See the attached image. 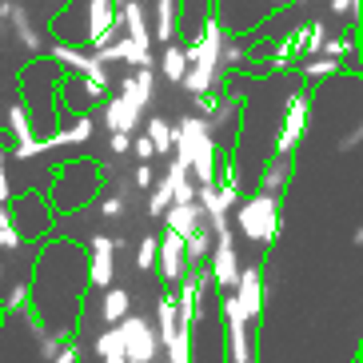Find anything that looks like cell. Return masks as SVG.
Listing matches in <instances>:
<instances>
[{"mask_svg": "<svg viewBox=\"0 0 363 363\" xmlns=\"http://www.w3.org/2000/svg\"><path fill=\"white\" fill-rule=\"evenodd\" d=\"M0 21H12V33H16V40L28 48V52H44V36L33 28V21H28V12L21 9V4H12V0H0Z\"/></svg>", "mask_w": 363, "mask_h": 363, "instance_id": "cell-11", "label": "cell"}, {"mask_svg": "<svg viewBox=\"0 0 363 363\" xmlns=\"http://www.w3.org/2000/svg\"><path fill=\"white\" fill-rule=\"evenodd\" d=\"M108 152H112V156H128L132 136H124V132H108Z\"/></svg>", "mask_w": 363, "mask_h": 363, "instance_id": "cell-35", "label": "cell"}, {"mask_svg": "<svg viewBox=\"0 0 363 363\" xmlns=\"http://www.w3.org/2000/svg\"><path fill=\"white\" fill-rule=\"evenodd\" d=\"M132 152L140 156V164H152V156H156L152 144H148V136H132Z\"/></svg>", "mask_w": 363, "mask_h": 363, "instance_id": "cell-39", "label": "cell"}, {"mask_svg": "<svg viewBox=\"0 0 363 363\" xmlns=\"http://www.w3.org/2000/svg\"><path fill=\"white\" fill-rule=\"evenodd\" d=\"M144 116H148V112L136 108L128 96H120V92L104 100V128L108 132H124V136H132V132L144 124Z\"/></svg>", "mask_w": 363, "mask_h": 363, "instance_id": "cell-9", "label": "cell"}, {"mask_svg": "<svg viewBox=\"0 0 363 363\" xmlns=\"http://www.w3.org/2000/svg\"><path fill=\"white\" fill-rule=\"evenodd\" d=\"M132 184H136L140 192H148L152 184H156V176H152V164H140V168L132 172Z\"/></svg>", "mask_w": 363, "mask_h": 363, "instance_id": "cell-38", "label": "cell"}, {"mask_svg": "<svg viewBox=\"0 0 363 363\" xmlns=\"http://www.w3.org/2000/svg\"><path fill=\"white\" fill-rule=\"evenodd\" d=\"M100 212L108 216V220H120V216L128 212V196H108V200H100Z\"/></svg>", "mask_w": 363, "mask_h": 363, "instance_id": "cell-34", "label": "cell"}, {"mask_svg": "<svg viewBox=\"0 0 363 363\" xmlns=\"http://www.w3.org/2000/svg\"><path fill=\"white\" fill-rule=\"evenodd\" d=\"M224 328H228V343H232V363H252V328L256 323L244 315V308L235 303L232 291H224Z\"/></svg>", "mask_w": 363, "mask_h": 363, "instance_id": "cell-5", "label": "cell"}, {"mask_svg": "<svg viewBox=\"0 0 363 363\" xmlns=\"http://www.w3.org/2000/svg\"><path fill=\"white\" fill-rule=\"evenodd\" d=\"M320 52L331 56V60H343V56H352V52H355V40H352V36H328Z\"/></svg>", "mask_w": 363, "mask_h": 363, "instance_id": "cell-31", "label": "cell"}, {"mask_svg": "<svg viewBox=\"0 0 363 363\" xmlns=\"http://www.w3.org/2000/svg\"><path fill=\"white\" fill-rule=\"evenodd\" d=\"M208 256H212V228L200 224L196 232L184 235V264H188V267H203V264H208Z\"/></svg>", "mask_w": 363, "mask_h": 363, "instance_id": "cell-17", "label": "cell"}, {"mask_svg": "<svg viewBox=\"0 0 363 363\" xmlns=\"http://www.w3.org/2000/svg\"><path fill=\"white\" fill-rule=\"evenodd\" d=\"M48 363H80V352H76V343L72 340H65L60 347H56V355Z\"/></svg>", "mask_w": 363, "mask_h": 363, "instance_id": "cell-37", "label": "cell"}, {"mask_svg": "<svg viewBox=\"0 0 363 363\" xmlns=\"http://www.w3.org/2000/svg\"><path fill=\"white\" fill-rule=\"evenodd\" d=\"M96 355H100V359H108V355H124V352H120V335H116V328L100 331V340H96Z\"/></svg>", "mask_w": 363, "mask_h": 363, "instance_id": "cell-32", "label": "cell"}, {"mask_svg": "<svg viewBox=\"0 0 363 363\" xmlns=\"http://www.w3.org/2000/svg\"><path fill=\"white\" fill-rule=\"evenodd\" d=\"M120 96H128L136 108L152 112V104H156V72L152 68H136L132 76H124L120 80Z\"/></svg>", "mask_w": 363, "mask_h": 363, "instance_id": "cell-12", "label": "cell"}, {"mask_svg": "<svg viewBox=\"0 0 363 363\" xmlns=\"http://www.w3.org/2000/svg\"><path fill=\"white\" fill-rule=\"evenodd\" d=\"M347 148H359V132H352V136L340 140V152H347Z\"/></svg>", "mask_w": 363, "mask_h": 363, "instance_id": "cell-40", "label": "cell"}, {"mask_svg": "<svg viewBox=\"0 0 363 363\" xmlns=\"http://www.w3.org/2000/svg\"><path fill=\"white\" fill-rule=\"evenodd\" d=\"M44 152H48V144H44V140H24V144H16V148H12V156H16V160H36V156H44Z\"/></svg>", "mask_w": 363, "mask_h": 363, "instance_id": "cell-33", "label": "cell"}, {"mask_svg": "<svg viewBox=\"0 0 363 363\" xmlns=\"http://www.w3.org/2000/svg\"><path fill=\"white\" fill-rule=\"evenodd\" d=\"M291 172H296V160H291V156H276V152H272V160L264 164V172H259V192L276 196V200H279V196L288 192Z\"/></svg>", "mask_w": 363, "mask_h": 363, "instance_id": "cell-13", "label": "cell"}, {"mask_svg": "<svg viewBox=\"0 0 363 363\" xmlns=\"http://www.w3.org/2000/svg\"><path fill=\"white\" fill-rule=\"evenodd\" d=\"M176 128V140H172V160L180 164L188 176H192L196 188H208L216 184V140L208 136V124L200 116H184Z\"/></svg>", "mask_w": 363, "mask_h": 363, "instance_id": "cell-1", "label": "cell"}, {"mask_svg": "<svg viewBox=\"0 0 363 363\" xmlns=\"http://www.w3.org/2000/svg\"><path fill=\"white\" fill-rule=\"evenodd\" d=\"M116 335H120V352L128 363H148L160 355V340H156V328H152L144 315H124L116 323Z\"/></svg>", "mask_w": 363, "mask_h": 363, "instance_id": "cell-3", "label": "cell"}, {"mask_svg": "<svg viewBox=\"0 0 363 363\" xmlns=\"http://www.w3.org/2000/svg\"><path fill=\"white\" fill-rule=\"evenodd\" d=\"M156 247H160L156 235H144V240H140V247H136V267L140 272H152V267H156Z\"/></svg>", "mask_w": 363, "mask_h": 363, "instance_id": "cell-30", "label": "cell"}, {"mask_svg": "<svg viewBox=\"0 0 363 363\" xmlns=\"http://www.w3.org/2000/svg\"><path fill=\"white\" fill-rule=\"evenodd\" d=\"M84 140H92V112H80L68 128H56L52 136H44V144L56 148V144H84Z\"/></svg>", "mask_w": 363, "mask_h": 363, "instance_id": "cell-19", "label": "cell"}, {"mask_svg": "<svg viewBox=\"0 0 363 363\" xmlns=\"http://www.w3.org/2000/svg\"><path fill=\"white\" fill-rule=\"evenodd\" d=\"M156 264H160V276L168 279V284H180L184 272H188V264H184V240H180V235H172V232L160 235Z\"/></svg>", "mask_w": 363, "mask_h": 363, "instance_id": "cell-10", "label": "cell"}, {"mask_svg": "<svg viewBox=\"0 0 363 363\" xmlns=\"http://www.w3.org/2000/svg\"><path fill=\"white\" fill-rule=\"evenodd\" d=\"M120 33L128 36V40L144 44V48H152L148 9H144V4H140V0H124V9H120Z\"/></svg>", "mask_w": 363, "mask_h": 363, "instance_id": "cell-14", "label": "cell"}, {"mask_svg": "<svg viewBox=\"0 0 363 363\" xmlns=\"http://www.w3.org/2000/svg\"><path fill=\"white\" fill-rule=\"evenodd\" d=\"M308 120H311V96L299 88V92H291L288 108H284V120H279L276 156H296V148L303 144V132H308Z\"/></svg>", "mask_w": 363, "mask_h": 363, "instance_id": "cell-4", "label": "cell"}, {"mask_svg": "<svg viewBox=\"0 0 363 363\" xmlns=\"http://www.w3.org/2000/svg\"><path fill=\"white\" fill-rule=\"evenodd\" d=\"M168 363H192V328H176L168 343L160 347Z\"/></svg>", "mask_w": 363, "mask_h": 363, "instance_id": "cell-24", "label": "cell"}, {"mask_svg": "<svg viewBox=\"0 0 363 363\" xmlns=\"http://www.w3.org/2000/svg\"><path fill=\"white\" fill-rule=\"evenodd\" d=\"M104 363H128V359H124V355H108Z\"/></svg>", "mask_w": 363, "mask_h": 363, "instance_id": "cell-41", "label": "cell"}, {"mask_svg": "<svg viewBox=\"0 0 363 363\" xmlns=\"http://www.w3.org/2000/svg\"><path fill=\"white\" fill-rule=\"evenodd\" d=\"M323 40H328V24L323 21H315V24H303L296 33V52L299 56H320V48H323Z\"/></svg>", "mask_w": 363, "mask_h": 363, "instance_id": "cell-22", "label": "cell"}, {"mask_svg": "<svg viewBox=\"0 0 363 363\" xmlns=\"http://www.w3.org/2000/svg\"><path fill=\"white\" fill-rule=\"evenodd\" d=\"M0 288H4V264H0Z\"/></svg>", "mask_w": 363, "mask_h": 363, "instance_id": "cell-42", "label": "cell"}, {"mask_svg": "<svg viewBox=\"0 0 363 363\" xmlns=\"http://www.w3.org/2000/svg\"><path fill=\"white\" fill-rule=\"evenodd\" d=\"M148 363H156V359H148Z\"/></svg>", "mask_w": 363, "mask_h": 363, "instance_id": "cell-43", "label": "cell"}, {"mask_svg": "<svg viewBox=\"0 0 363 363\" xmlns=\"http://www.w3.org/2000/svg\"><path fill=\"white\" fill-rule=\"evenodd\" d=\"M176 328H180V320H176V299H172V291H164L160 303H156V340H160V347L176 335Z\"/></svg>", "mask_w": 363, "mask_h": 363, "instance_id": "cell-20", "label": "cell"}, {"mask_svg": "<svg viewBox=\"0 0 363 363\" xmlns=\"http://www.w3.org/2000/svg\"><path fill=\"white\" fill-rule=\"evenodd\" d=\"M235 228L244 240L252 244H272L284 228V216H279V200L264 192H252L247 200L235 203Z\"/></svg>", "mask_w": 363, "mask_h": 363, "instance_id": "cell-2", "label": "cell"}, {"mask_svg": "<svg viewBox=\"0 0 363 363\" xmlns=\"http://www.w3.org/2000/svg\"><path fill=\"white\" fill-rule=\"evenodd\" d=\"M340 72H343V60H331V56H311L303 65L308 80H328V76H340Z\"/></svg>", "mask_w": 363, "mask_h": 363, "instance_id": "cell-28", "label": "cell"}, {"mask_svg": "<svg viewBox=\"0 0 363 363\" xmlns=\"http://www.w3.org/2000/svg\"><path fill=\"white\" fill-rule=\"evenodd\" d=\"M92 56H96L100 65H132V68H152V48H144V44L128 40L124 33H120L116 40H108L104 48H96Z\"/></svg>", "mask_w": 363, "mask_h": 363, "instance_id": "cell-8", "label": "cell"}, {"mask_svg": "<svg viewBox=\"0 0 363 363\" xmlns=\"http://www.w3.org/2000/svg\"><path fill=\"white\" fill-rule=\"evenodd\" d=\"M244 60H247V48L240 40H232V36H224V44H220V72H235Z\"/></svg>", "mask_w": 363, "mask_h": 363, "instance_id": "cell-27", "label": "cell"}, {"mask_svg": "<svg viewBox=\"0 0 363 363\" xmlns=\"http://www.w3.org/2000/svg\"><path fill=\"white\" fill-rule=\"evenodd\" d=\"M132 311V296H128V288H108L104 291V320H108V328H116L124 315Z\"/></svg>", "mask_w": 363, "mask_h": 363, "instance_id": "cell-23", "label": "cell"}, {"mask_svg": "<svg viewBox=\"0 0 363 363\" xmlns=\"http://www.w3.org/2000/svg\"><path fill=\"white\" fill-rule=\"evenodd\" d=\"M9 132L16 136V144H24V140H33L36 132H33V112L24 104H12L9 108Z\"/></svg>", "mask_w": 363, "mask_h": 363, "instance_id": "cell-25", "label": "cell"}, {"mask_svg": "<svg viewBox=\"0 0 363 363\" xmlns=\"http://www.w3.org/2000/svg\"><path fill=\"white\" fill-rule=\"evenodd\" d=\"M168 208H172V180L164 176V180H156L148 188V216H152V220H160Z\"/></svg>", "mask_w": 363, "mask_h": 363, "instance_id": "cell-26", "label": "cell"}, {"mask_svg": "<svg viewBox=\"0 0 363 363\" xmlns=\"http://www.w3.org/2000/svg\"><path fill=\"white\" fill-rule=\"evenodd\" d=\"M112 252H116V240H112V235L96 232L88 240V279H92V288H108V284H112V276H116Z\"/></svg>", "mask_w": 363, "mask_h": 363, "instance_id": "cell-7", "label": "cell"}, {"mask_svg": "<svg viewBox=\"0 0 363 363\" xmlns=\"http://www.w3.org/2000/svg\"><path fill=\"white\" fill-rule=\"evenodd\" d=\"M12 200V180H9V160H4V144H0V203Z\"/></svg>", "mask_w": 363, "mask_h": 363, "instance_id": "cell-36", "label": "cell"}, {"mask_svg": "<svg viewBox=\"0 0 363 363\" xmlns=\"http://www.w3.org/2000/svg\"><path fill=\"white\" fill-rule=\"evenodd\" d=\"M160 220H164V232L180 235V240H184L188 232H196L200 224H208V220H203V212L196 208V203H172V208L160 216Z\"/></svg>", "mask_w": 363, "mask_h": 363, "instance_id": "cell-15", "label": "cell"}, {"mask_svg": "<svg viewBox=\"0 0 363 363\" xmlns=\"http://www.w3.org/2000/svg\"><path fill=\"white\" fill-rule=\"evenodd\" d=\"M28 303H33V288H28V279H21V284H12L9 296H4V311H12V315H21V311H28Z\"/></svg>", "mask_w": 363, "mask_h": 363, "instance_id": "cell-29", "label": "cell"}, {"mask_svg": "<svg viewBox=\"0 0 363 363\" xmlns=\"http://www.w3.org/2000/svg\"><path fill=\"white\" fill-rule=\"evenodd\" d=\"M156 24L152 28V40L156 44H172L176 40V24H180V0H156V9H152Z\"/></svg>", "mask_w": 363, "mask_h": 363, "instance_id": "cell-16", "label": "cell"}, {"mask_svg": "<svg viewBox=\"0 0 363 363\" xmlns=\"http://www.w3.org/2000/svg\"><path fill=\"white\" fill-rule=\"evenodd\" d=\"M235 303L244 308V315L252 323L259 320V311H264V267L252 264V267H240V276H235V288H232Z\"/></svg>", "mask_w": 363, "mask_h": 363, "instance_id": "cell-6", "label": "cell"}, {"mask_svg": "<svg viewBox=\"0 0 363 363\" xmlns=\"http://www.w3.org/2000/svg\"><path fill=\"white\" fill-rule=\"evenodd\" d=\"M144 136H148V144H152V152L156 156H172V140H176V128H172V120H164V116H144Z\"/></svg>", "mask_w": 363, "mask_h": 363, "instance_id": "cell-18", "label": "cell"}, {"mask_svg": "<svg viewBox=\"0 0 363 363\" xmlns=\"http://www.w3.org/2000/svg\"><path fill=\"white\" fill-rule=\"evenodd\" d=\"M184 72H188V56H184V44H164V56H160V76L172 80V84H180Z\"/></svg>", "mask_w": 363, "mask_h": 363, "instance_id": "cell-21", "label": "cell"}]
</instances>
